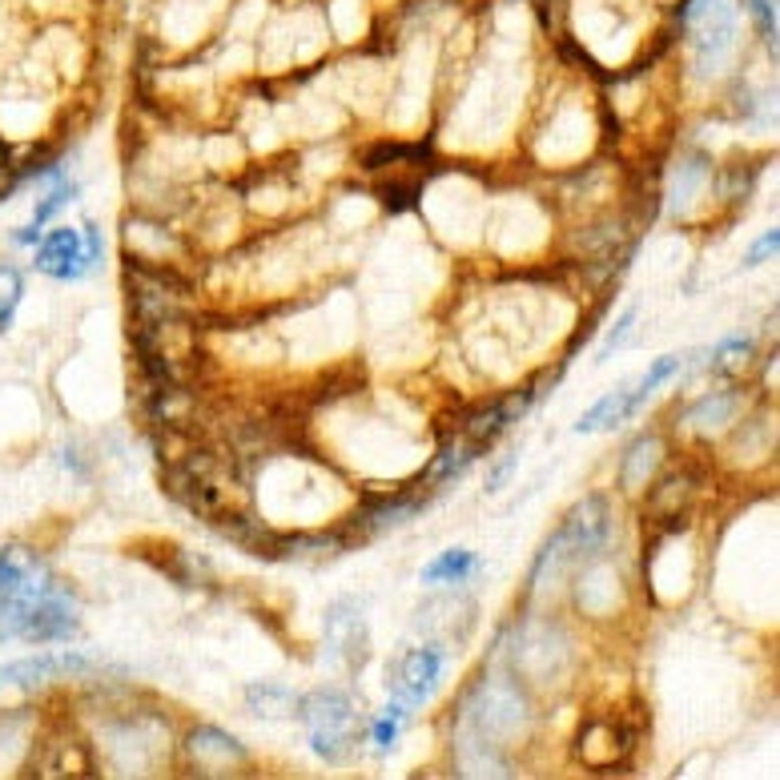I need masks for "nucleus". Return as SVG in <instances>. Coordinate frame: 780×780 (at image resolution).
<instances>
[{
	"label": "nucleus",
	"instance_id": "18",
	"mask_svg": "<svg viewBox=\"0 0 780 780\" xmlns=\"http://www.w3.org/2000/svg\"><path fill=\"white\" fill-rule=\"evenodd\" d=\"M632 326H636V310H628V314H624V318H619V323H616V330H612V335H607V342H604V354H599V359H607V354H612V350H616L619 342H624V338L632 335Z\"/></svg>",
	"mask_w": 780,
	"mask_h": 780
},
{
	"label": "nucleus",
	"instance_id": "19",
	"mask_svg": "<svg viewBox=\"0 0 780 780\" xmlns=\"http://www.w3.org/2000/svg\"><path fill=\"white\" fill-rule=\"evenodd\" d=\"M753 4L756 21H760V28H765V37H777V13L768 9V0H748Z\"/></svg>",
	"mask_w": 780,
	"mask_h": 780
},
{
	"label": "nucleus",
	"instance_id": "20",
	"mask_svg": "<svg viewBox=\"0 0 780 780\" xmlns=\"http://www.w3.org/2000/svg\"><path fill=\"white\" fill-rule=\"evenodd\" d=\"M508 472H515V455H508L503 463H499L496 475H491V484H487V491H499V487H503V479H508Z\"/></svg>",
	"mask_w": 780,
	"mask_h": 780
},
{
	"label": "nucleus",
	"instance_id": "6",
	"mask_svg": "<svg viewBox=\"0 0 780 780\" xmlns=\"http://www.w3.org/2000/svg\"><path fill=\"white\" fill-rule=\"evenodd\" d=\"M93 660H85L81 652H49V656H28V660H13L0 668V688L9 684H37L49 680V676H77V672H89Z\"/></svg>",
	"mask_w": 780,
	"mask_h": 780
},
{
	"label": "nucleus",
	"instance_id": "21",
	"mask_svg": "<svg viewBox=\"0 0 780 780\" xmlns=\"http://www.w3.org/2000/svg\"><path fill=\"white\" fill-rule=\"evenodd\" d=\"M16 242H25V246H28V242H40V230H37V225H28V230H21V234H16Z\"/></svg>",
	"mask_w": 780,
	"mask_h": 780
},
{
	"label": "nucleus",
	"instance_id": "4",
	"mask_svg": "<svg viewBox=\"0 0 780 780\" xmlns=\"http://www.w3.org/2000/svg\"><path fill=\"white\" fill-rule=\"evenodd\" d=\"M97 266V258L89 254L85 246V234L73 230V225H61V230H53L37 249V270L49 273V278H61V282H77V278H85L89 270Z\"/></svg>",
	"mask_w": 780,
	"mask_h": 780
},
{
	"label": "nucleus",
	"instance_id": "2",
	"mask_svg": "<svg viewBox=\"0 0 780 780\" xmlns=\"http://www.w3.org/2000/svg\"><path fill=\"white\" fill-rule=\"evenodd\" d=\"M302 720H306L310 732V748L330 760V765H342L350 760L354 744H359V708L347 692L338 688H326V692H314L302 700Z\"/></svg>",
	"mask_w": 780,
	"mask_h": 780
},
{
	"label": "nucleus",
	"instance_id": "7",
	"mask_svg": "<svg viewBox=\"0 0 780 780\" xmlns=\"http://www.w3.org/2000/svg\"><path fill=\"white\" fill-rule=\"evenodd\" d=\"M326 644L335 656H342L347 664L359 668L366 660V619H362L359 607L350 604H335L326 612Z\"/></svg>",
	"mask_w": 780,
	"mask_h": 780
},
{
	"label": "nucleus",
	"instance_id": "3",
	"mask_svg": "<svg viewBox=\"0 0 780 780\" xmlns=\"http://www.w3.org/2000/svg\"><path fill=\"white\" fill-rule=\"evenodd\" d=\"M443 668H446V648L443 644L410 648L395 668V700L398 705H407V708L427 705V700L434 696V688H439Z\"/></svg>",
	"mask_w": 780,
	"mask_h": 780
},
{
	"label": "nucleus",
	"instance_id": "13",
	"mask_svg": "<svg viewBox=\"0 0 780 780\" xmlns=\"http://www.w3.org/2000/svg\"><path fill=\"white\" fill-rule=\"evenodd\" d=\"M732 407H736V398H732V395H708L705 403H700V407L688 415V419H692V427L708 431V427H720V422L729 419Z\"/></svg>",
	"mask_w": 780,
	"mask_h": 780
},
{
	"label": "nucleus",
	"instance_id": "10",
	"mask_svg": "<svg viewBox=\"0 0 780 780\" xmlns=\"http://www.w3.org/2000/svg\"><path fill=\"white\" fill-rule=\"evenodd\" d=\"M484 568V559L475 556V551H467V547H451V551H443V556H434L427 568H422V583H463L472 580L475 571Z\"/></svg>",
	"mask_w": 780,
	"mask_h": 780
},
{
	"label": "nucleus",
	"instance_id": "12",
	"mask_svg": "<svg viewBox=\"0 0 780 780\" xmlns=\"http://www.w3.org/2000/svg\"><path fill=\"white\" fill-rule=\"evenodd\" d=\"M21 294H25V282H21V273H16L13 266H0V330L13 323Z\"/></svg>",
	"mask_w": 780,
	"mask_h": 780
},
{
	"label": "nucleus",
	"instance_id": "1",
	"mask_svg": "<svg viewBox=\"0 0 780 780\" xmlns=\"http://www.w3.org/2000/svg\"><path fill=\"white\" fill-rule=\"evenodd\" d=\"M81 628L77 599L53 580L45 559L28 547H0V640H73Z\"/></svg>",
	"mask_w": 780,
	"mask_h": 780
},
{
	"label": "nucleus",
	"instance_id": "15",
	"mask_svg": "<svg viewBox=\"0 0 780 780\" xmlns=\"http://www.w3.org/2000/svg\"><path fill=\"white\" fill-rule=\"evenodd\" d=\"M407 712H410V708H407V705H398V700H395V705L386 708V717L379 720V724H374V736H371V741H374V748H379V753H386V748L395 744L398 724L407 720Z\"/></svg>",
	"mask_w": 780,
	"mask_h": 780
},
{
	"label": "nucleus",
	"instance_id": "11",
	"mask_svg": "<svg viewBox=\"0 0 780 780\" xmlns=\"http://www.w3.org/2000/svg\"><path fill=\"white\" fill-rule=\"evenodd\" d=\"M684 366V359L680 354H664V359H656L652 362V366H648V374L644 379H640V383H632V398H636V407H644V398L652 395V391H656L660 383H664V379H672V374L680 371Z\"/></svg>",
	"mask_w": 780,
	"mask_h": 780
},
{
	"label": "nucleus",
	"instance_id": "14",
	"mask_svg": "<svg viewBox=\"0 0 780 780\" xmlns=\"http://www.w3.org/2000/svg\"><path fill=\"white\" fill-rule=\"evenodd\" d=\"M73 198H77V186H73V182H65V177H61V182H57V186L49 189V198H45V201H40V206H37V213H33V225H37V230H40V225L49 222L53 213H61L65 206H69V201H73Z\"/></svg>",
	"mask_w": 780,
	"mask_h": 780
},
{
	"label": "nucleus",
	"instance_id": "8",
	"mask_svg": "<svg viewBox=\"0 0 780 780\" xmlns=\"http://www.w3.org/2000/svg\"><path fill=\"white\" fill-rule=\"evenodd\" d=\"M607 532H612V515L604 511V499H587L580 508L571 511L568 527L556 535L559 544H571V551H599L607 544Z\"/></svg>",
	"mask_w": 780,
	"mask_h": 780
},
{
	"label": "nucleus",
	"instance_id": "17",
	"mask_svg": "<svg viewBox=\"0 0 780 780\" xmlns=\"http://www.w3.org/2000/svg\"><path fill=\"white\" fill-rule=\"evenodd\" d=\"M780 246V234L777 230H768V234H760V242H756L753 249H748V258H744V266H760V261H768L772 254H777Z\"/></svg>",
	"mask_w": 780,
	"mask_h": 780
},
{
	"label": "nucleus",
	"instance_id": "16",
	"mask_svg": "<svg viewBox=\"0 0 780 780\" xmlns=\"http://www.w3.org/2000/svg\"><path fill=\"white\" fill-rule=\"evenodd\" d=\"M656 446H660L656 439L632 446V455H628V463H624V484L640 487V467H644V475H648V463H652V455H656Z\"/></svg>",
	"mask_w": 780,
	"mask_h": 780
},
{
	"label": "nucleus",
	"instance_id": "9",
	"mask_svg": "<svg viewBox=\"0 0 780 780\" xmlns=\"http://www.w3.org/2000/svg\"><path fill=\"white\" fill-rule=\"evenodd\" d=\"M636 410H640V407H636V398H632V383H624V386H616L612 395L599 398V403H595V407L587 410L580 422H575V431H580V434L604 431V427H616V422L632 419Z\"/></svg>",
	"mask_w": 780,
	"mask_h": 780
},
{
	"label": "nucleus",
	"instance_id": "5",
	"mask_svg": "<svg viewBox=\"0 0 780 780\" xmlns=\"http://www.w3.org/2000/svg\"><path fill=\"white\" fill-rule=\"evenodd\" d=\"M692 33L700 65H717L732 45V0H696Z\"/></svg>",
	"mask_w": 780,
	"mask_h": 780
}]
</instances>
